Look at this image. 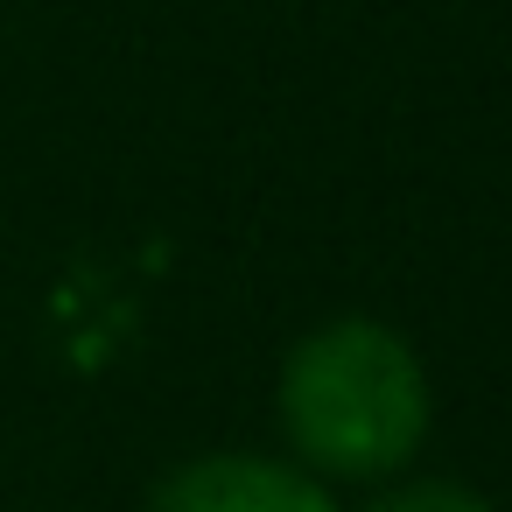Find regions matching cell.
Here are the masks:
<instances>
[{"instance_id": "cell-3", "label": "cell", "mask_w": 512, "mask_h": 512, "mask_svg": "<svg viewBox=\"0 0 512 512\" xmlns=\"http://www.w3.org/2000/svg\"><path fill=\"white\" fill-rule=\"evenodd\" d=\"M372 512H491L470 484H449V477H421V484H400L386 491Z\"/></svg>"}, {"instance_id": "cell-2", "label": "cell", "mask_w": 512, "mask_h": 512, "mask_svg": "<svg viewBox=\"0 0 512 512\" xmlns=\"http://www.w3.org/2000/svg\"><path fill=\"white\" fill-rule=\"evenodd\" d=\"M148 512H337L323 484L267 456H197L162 477Z\"/></svg>"}, {"instance_id": "cell-1", "label": "cell", "mask_w": 512, "mask_h": 512, "mask_svg": "<svg viewBox=\"0 0 512 512\" xmlns=\"http://www.w3.org/2000/svg\"><path fill=\"white\" fill-rule=\"evenodd\" d=\"M281 421L295 449L337 477H386L428 435V379L386 323H323L281 365Z\"/></svg>"}]
</instances>
